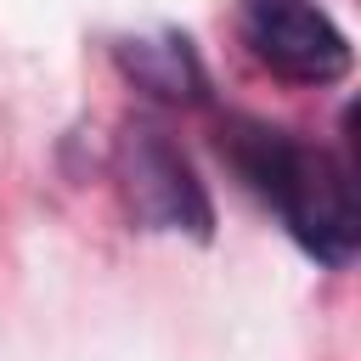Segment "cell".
I'll use <instances>...</instances> for the list:
<instances>
[{
  "instance_id": "7a4b0ae2",
  "label": "cell",
  "mask_w": 361,
  "mask_h": 361,
  "mask_svg": "<svg viewBox=\"0 0 361 361\" xmlns=\"http://www.w3.org/2000/svg\"><path fill=\"white\" fill-rule=\"evenodd\" d=\"M113 169H118V186L130 197V214L147 226V231H186L197 243L214 237V203H209V186L197 180L186 147L147 113L124 118L118 130V147H113Z\"/></svg>"
},
{
  "instance_id": "277c9868",
  "label": "cell",
  "mask_w": 361,
  "mask_h": 361,
  "mask_svg": "<svg viewBox=\"0 0 361 361\" xmlns=\"http://www.w3.org/2000/svg\"><path fill=\"white\" fill-rule=\"evenodd\" d=\"M113 62L124 68V79L135 90H147L152 102H169V107H192V102H209V73L192 51L186 34H152V39H118L113 45Z\"/></svg>"
},
{
  "instance_id": "6da1fadb",
  "label": "cell",
  "mask_w": 361,
  "mask_h": 361,
  "mask_svg": "<svg viewBox=\"0 0 361 361\" xmlns=\"http://www.w3.org/2000/svg\"><path fill=\"white\" fill-rule=\"evenodd\" d=\"M220 152L237 169V180L276 214V226L322 265L344 271L361 248V209H355V158L350 147L305 141L271 118L226 113L220 118Z\"/></svg>"
},
{
  "instance_id": "3957f363",
  "label": "cell",
  "mask_w": 361,
  "mask_h": 361,
  "mask_svg": "<svg viewBox=\"0 0 361 361\" xmlns=\"http://www.w3.org/2000/svg\"><path fill=\"white\" fill-rule=\"evenodd\" d=\"M243 45L248 56L288 85H338L350 73V34L316 0H243Z\"/></svg>"
}]
</instances>
